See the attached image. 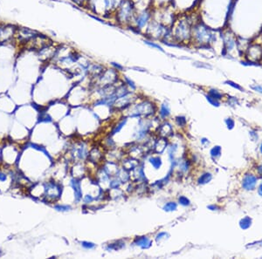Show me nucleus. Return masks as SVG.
Masks as SVG:
<instances>
[{
    "label": "nucleus",
    "mask_w": 262,
    "mask_h": 259,
    "mask_svg": "<svg viewBox=\"0 0 262 259\" xmlns=\"http://www.w3.org/2000/svg\"><path fill=\"white\" fill-rule=\"evenodd\" d=\"M200 19L199 15L194 12L190 13V12H185L178 13L171 25L173 40L182 46H190L192 27Z\"/></svg>",
    "instance_id": "obj_1"
},
{
    "label": "nucleus",
    "mask_w": 262,
    "mask_h": 259,
    "mask_svg": "<svg viewBox=\"0 0 262 259\" xmlns=\"http://www.w3.org/2000/svg\"><path fill=\"white\" fill-rule=\"evenodd\" d=\"M219 38V31L215 30L202 20L198 21L192 27L191 39L190 46L195 47L196 49L211 47Z\"/></svg>",
    "instance_id": "obj_2"
},
{
    "label": "nucleus",
    "mask_w": 262,
    "mask_h": 259,
    "mask_svg": "<svg viewBox=\"0 0 262 259\" xmlns=\"http://www.w3.org/2000/svg\"><path fill=\"white\" fill-rule=\"evenodd\" d=\"M145 38L152 39L155 41H159L162 44L174 41L172 37L171 26L165 25L155 19H152L147 29L143 32Z\"/></svg>",
    "instance_id": "obj_3"
},
{
    "label": "nucleus",
    "mask_w": 262,
    "mask_h": 259,
    "mask_svg": "<svg viewBox=\"0 0 262 259\" xmlns=\"http://www.w3.org/2000/svg\"><path fill=\"white\" fill-rule=\"evenodd\" d=\"M136 13V10L133 0H124L113 14V17L118 25L128 28L134 20Z\"/></svg>",
    "instance_id": "obj_4"
},
{
    "label": "nucleus",
    "mask_w": 262,
    "mask_h": 259,
    "mask_svg": "<svg viewBox=\"0 0 262 259\" xmlns=\"http://www.w3.org/2000/svg\"><path fill=\"white\" fill-rule=\"evenodd\" d=\"M219 35L223 46V55L234 57L236 54H240L238 47V35L231 28H222L219 31Z\"/></svg>",
    "instance_id": "obj_5"
},
{
    "label": "nucleus",
    "mask_w": 262,
    "mask_h": 259,
    "mask_svg": "<svg viewBox=\"0 0 262 259\" xmlns=\"http://www.w3.org/2000/svg\"><path fill=\"white\" fill-rule=\"evenodd\" d=\"M153 9L154 7L150 9H146L143 11L136 12L134 20L128 28H131L132 30L138 33L143 34V32L147 29L148 25L153 19Z\"/></svg>",
    "instance_id": "obj_6"
},
{
    "label": "nucleus",
    "mask_w": 262,
    "mask_h": 259,
    "mask_svg": "<svg viewBox=\"0 0 262 259\" xmlns=\"http://www.w3.org/2000/svg\"><path fill=\"white\" fill-rule=\"evenodd\" d=\"M243 56L250 64L261 63L262 60V42L251 41Z\"/></svg>",
    "instance_id": "obj_7"
},
{
    "label": "nucleus",
    "mask_w": 262,
    "mask_h": 259,
    "mask_svg": "<svg viewBox=\"0 0 262 259\" xmlns=\"http://www.w3.org/2000/svg\"><path fill=\"white\" fill-rule=\"evenodd\" d=\"M118 71L112 68L105 69L99 76L97 77L99 85L101 86H107L113 85L118 80Z\"/></svg>",
    "instance_id": "obj_8"
},
{
    "label": "nucleus",
    "mask_w": 262,
    "mask_h": 259,
    "mask_svg": "<svg viewBox=\"0 0 262 259\" xmlns=\"http://www.w3.org/2000/svg\"><path fill=\"white\" fill-rule=\"evenodd\" d=\"M45 191H46V197L53 199V200L58 198L61 194V187L57 183H53V182L46 183V186H45Z\"/></svg>",
    "instance_id": "obj_9"
},
{
    "label": "nucleus",
    "mask_w": 262,
    "mask_h": 259,
    "mask_svg": "<svg viewBox=\"0 0 262 259\" xmlns=\"http://www.w3.org/2000/svg\"><path fill=\"white\" fill-rule=\"evenodd\" d=\"M105 70L104 66L99 63H90L88 66V73L93 77L99 76Z\"/></svg>",
    "instance_id": "obj_10"
},
{
    "label": "nucleus",
    "mask_w": 262,
    "mask_h": 259,
    "mask_svg": "<svg viewBox=\"0 0 262 259\" xmlns=\"http://www.w3.org/2000/svg\"><path fill=\"white\" fill-rule=\"evenodd\" d=\"M71 186L74 190V196H75V201L80 202V199L82 198V191H81V187H80V182L77 179H73L71 181Z\"/></svg>",
    "instance_id": "obj_11"
},
{
    "label": "nucleus",
    "mask_w": 262,
    "mask_h": 259,
    "mask_svg": "<svg viewBox=\"0 0 262 259\" xmlns=\"http://www.w3.org/2000/svg\"><path fill=\"white\" fill-rule=\"evenodd\" d=\"M255 183H256L255 176H253L252 175H247V176L245 177V179H244L243 186L247 189H253L254 188V186H255Z\"/></svg>",
    "instance_id": "obj_12"
},
{
    "label": "nucleus",
    "mask_w": 262,
    "mask_h": 259,
    "mask_svg": "<svg viewBox=\"0 0 262 259\" xmlns=\"http://www.w3.org/2000/svg\"><path fill=\"white\" fill-rule=\"evenodd\" d=\"M135 244L137 246H140L142 249H148L150 247L151 242L150 241V239L147 236H141V237H137L136 239Z\"/></svg>",
    "instance_id": "obj_13"
},
{
    "label": "nucleus",
    "mask_w": 262,
    "mask_h": 259,
    "mask_svg": "<svg viewBox=\"0 0 262 259\" xmlns=\"http://www.w3.org/2000/svg\"><path fill=\"white\" fill-rule=\"evenodd\" d=\"M143 43H144L146 46H148L149 47L152 48V49H156V50H158V51H160V52H165L163 47L161 46L159 43H157V41H155V40H152V39H150L145 38V39H143Z\"/></svg>",
    "instance_id": "obj_14"
},
{
    "label": "nucleus",
    "mask_w": 262,
    "mask_h": 259,
    "mask_svg": "<svg viewBox=\"0 0 262 259\" xmlns=\"http://www.w3.org/2000/svg\"><path fill=\"white\" fill-rule=\"evenodd\" d=\"M150 162L152 164V166L155 169L160 168V167L162 166V161H161V158L160 157H151L150 159Z\"/></svg>",
    "instance_id": "obj_15"
},
{
    "label": "nucleus",
    "mask_w": 262,
    "mask_h": 259,
    "mask_svg": "<svg viewBox=\"0 0 262 259\" xmlns=\"http://www.w3.org/2000/svg\"><path fill=\"white\" fill-rule=\"evenodd\" d=\"M160 114L163 118H166L169 114H170V108L168 107L167 104L163 103L161 106V109H160Z\"/></svg>",
    "instance_id": "obj_16"
},
{
    "label": "nucleus",
    "mask_w": 262,
    "mask_h": 259,
    "mask_svg": "<svg viewBox=\"0 0 262 259\" xmlns=\"http://www.w3.org/2000/svg\"><path fill=\"white\" fill-rule=\"evenodd\" d=\"M124 84L128 87L131 88V90H136V86L135 82L131 79H129L128 76H124Z\"/></svg>",
    "instance_id": "obj_17"
},
{
    "label": "nucleus",
    "mask_w": 262,
    "mask_h": 259,
    "mask_svg": "<svg viewBox=\"0 0 262 259\" xmlns=\"http://www.w3.org/2000/svg\"><path fill=\"white\" fill-rule=\"evenodd\" d=\"M208 95H210L211 97L216 99L217 100H219L221 98H222V93L219 92L216 90V89H211L208 92Z\"/></svg>",
    "instance_id": "obj_18"
},
{
    "label": "nucleus",
    "mask_w": 262,
    "mask_h": 259,
    "mask_svg": "<svg viewBox=\"0 0 262 259\" xmlns=\"http://www.w3.org/2000/svg\"><path fill=\"white\" fill-rule=\"evenodd\" d=\"M163 210H164L165 211H173V210H177V203L172 202H168V203H166V204L164 205Z\"/></svg>",
    "instance_id": "obj_19"
},
{
    "label": "nucleus",
    "mask_w": 262,
    "mask_h": 259,
    "mask_svg": "<svg viewBox=\"0 0 262 259\" xmlns=\"http://www.w3.org/2000/svg\"><path fill=\"white\" fill-rule=\"evenodd\" d=\"M212 179V175L211 174H204L201 176L199 180V183L200 184H204V183H207L208 182H210Z\"/></svg>",
    "instance_id": "obj_20"
},
{
    "label": "nucleus",
    "mask_w": 262,
    "mask_h": 259,
    "mask_svg": "<svg viewBox=\"0 0 262 259\" xmlns=\"http://www.w3.org/2000/svg\"><path fill=\"white\" fill-rule=\"evenodd\" d=\"M54 209L58 211H68L71 210V207L68 205H55Z\"/></svg>",
    "instance_id": "obj_21"
},
{
    "label": "nucleus",
    "mask_w": 262,
    "mask_h": 259,
    "mask_svg": "<svg viewBox=\"0 0 262 259\" xmlns=\"http://www.w3.org/2000/svg\"><path fill=\"white\" fill-rule=\"evenodd\" d=\"M206 99H207V100H208L212 106H215V107H218V106H219V101H218L217 100H216V99L211 97L210 95H206Z\"/></svg>",
    "instance_id": "obj_22"
},
{
    "label": "nucleus",
    "mask_w": 262,
    "mask_h": 259,
    "mask_svg": "<svg viewBox=\"0 0 262 259\" xmlns=\"http://www.w3.org/2000/svg\"><path fill=\"white\" fill-rule=\"evenodd\" d=\"M110 65H112V67L114 69H115L117 71H123L124 69L123 65H120L119 63H116V62H111Z\"/></svg>",
    "instance_id": "obj_23"
},
{
    "label": "nucleus",
    "mask_w": 262,
    "mask_h": 259,
    "mask_svg": "<svg viewBox=\"0 0 262 259\" xmlns=\"http://www.w3.org/2000/svg\"><path fill=\"white\" fill-rule=\"evenodd\" d=\"M250 223H251V220L247 217V218H245L242 222H241V224H240V226H241V228H243V229H247L248 228L249 226H250Z\"/></svg>",
    "instance_id": "obj_24"
},
{
    "label": "nucleus",
    "mask_w": 262,
    "mask_h": 259,
    "mask_svg": "<svg viewBox=\"0 0 262 259\" xmlns=\"http://www.w3.org/2000/svg\"><path fill=\"white\" fill-rule=\"evenodd\" d=\"M220 152H221V148H220V147H215V148H213L212 149L211 154H212V156H217V155L220 154Z\"/></svg>",
    "instance_id": "obj_25"
},
{
    "label": "nucleus",
    "mask_w": 262,
    "mask_h": 259,
    "mask_svg": "<svg viewBox=\"0 0 262 259\" xmlns=\"http://www.w3.org/2000/svg\"><path fill=\"white\" fill-rule=\"evenodd\" d=\"M179 203L184 205V206H188L190 204V201L185 196H181V197H179Z\"/></svg>",
    "instance_id": "obj_26"
},
{
    "label": "nucleus",
    "mask_w": 262,
    "mask_h": 259,
    "mask_svg": "<svg viewBox=\"0 0 262 259\" xmlns=\"http://www.w3.org/2000/svg\"><path fill=\"white\" fill-rule=\"evenodd\" d=\"M81 245H82V247H84L85 249H93V248H94V246H95L93 243H90V242H82V243H81Z\"/></svg>",
    "instance_id": "obj_27"
},
{
    "label": "nucleus",
    "mask_w": 262,
    "mask_h": 259,
    "mask_svg": "<svg viewBox=\"0 0 262 259\" xmlns=\"http://www.w3.org/2000/svg\"><path fill=\"white\" fill-rule=\"evenodd\" d=\"M125 123H126V120H125V121H123L121 122V123H120V124H119V125L116 127V128H115V129L113 131V135H114V134H115V133H117V132H119V131H120V130L123 128V127L124 125H125Z\"/></svg>",
    "instance_id": "obj_28"
},
{
    "label": "nucleus",
    "mask_w": 262,
    "mask_h": 259,
    "mask_svg": "<svg viewBox=\"0 0 262 259\" xmlns=\"http://www.w3.org/2000/svg\"><path fill=\"white\" fill-rule=\"evenodd\" d=\"M177 122L179 126H185V123H186V120H185V117H177Z\"/></svg>",
    "instance_id": "obj_29"
},
{
    "label": "nucleus",
    "mask_w": 262,
    "mask_h": 259,
    "mask_svg": "<svg viewBox=\"0 0 262 259\" xmlns=\"http://www.w3.org/2000/svg\"><path fill=\"white\" fill-rule=\"evenodd\" d=\"M74 2H75L77 4L80 5V6H84L86 7L87 5V3H88V0H73Z\"/></svg>",
    "instance_id": "obj_30"
},
{
    "label": "nucleus",
    "mask_w": 262,
    "mask_h": 259,
    "mask_svg": "<svg viewBox=\"0 0 262 259\" xmlns=\"http://www.w3.org/2000/svg\"><path fill=\"white\" fill-rule=\"evenodd\" d=\"M226 83H227L228 85H230V86H231V87H232L236 88V89H239V90H242V88H241V87H239V85L235 84V83H234V82H232V81H230V80H229V81H227Z\"/></svg>",
    "instance_id": "obj_31"
},
{
    "label": "nucleus",
    "mask_w": 262,
    "mask_h": 259,
    "mask_svg": "<svg viewBox=\"0 0 262 259\" xmlns=\"http://www.w3.org/2000/svg\"><path fill=\"white\" fill-rule=\"evenodd\" d=\"M252 88L256 92H259L262 93V86L261 85H254V86H252Z\"/></svg>",
    "instance_id": "obj_32"
},
{
    "label": "nucleus",
    "mask_w": 262,
    "mask_h": 259,
    "mask_svg": "<svg viewBox=\"0 0 262 259\" xmlns=\"http://www.w3.org/2000/svg\"><path fill=\"white\" fill-rule=\"evenodd\" d=\"M194 65H197V66H199V67H204V68H208V67H210L209 65H204V63H203V62H195Z\"/></svg>",
    "instance_id": "obj_33"
},
{
    "label": "nucleus",
    "mask_w": 262,
    "mask_h": 259,
    "mask_svg": "<svg viewBox=\"0 0 262 259\" xmlns=\"http://www.w3.org/2000/svg\"><path fill=\"white\" fill-rule=\"evenodd\" d=\"M167 236V233H166V232H161V233H159V234L156 236L155 240H156V241H159V240H161V239L163 238V236Z\"/></svg>",
    "instance_id": "obj_34"
},
{
    "label": "nucleus",
    "mask_w": 262,
    "mask_h": 259,
    "mask_svg": "<svg viewBox=\"0 0 262 259\" xmlns=\"http://www.w3.org/2000/svg\"><path fill=\"white\" fill-rule=\"evenodd\" d=\"M93 200V198L91 196H88H88H86L84 197V202H85L86 203L91 202Z\"/></svg>",
    "instance_id": "obj_35"
},
{
    "label": "nucleus",
    "mask_w": 262,
    "mask_h": 259,
    "mask_svg": "<svg viewBox=\"0 0 262 259\" xmlns=\"http://www.w3.org/2000/svg\"><path fill=\"white\" fill-rule=\"evenodd\" d=\"M119 184H120V183H119L118 181H117V182H116V181H113V182L111 183V187H112L113 188H117L119 187Z\"/></svg>",
    "instance_id": "obj_36"
},
{
    "label": "nucleus",
    "mask_w": 262,
    "mask_h": 259,
    "mask_svg": "<svg viewBox=\"0 0 262 259\" xmlns=\"http://www.w3.org/2000/svg\"><path fill=\"white\" fill-rule=\"evenodd\" d=\"M6 180V175L3 172H0V182H4Z\"/></svg>",
    "instance_id": "obj_37"
},
{
    "label": "nucleus",
    "mask_w": 262,
    "mask_h": 259,
    "mask_svg": "<svg viewBox=\"0 0 262 259\" xmlns=\"http://www.w3.org/2000/svg\"><path fill=\"white\" fill-rule=\"evenodd\" d=\"M226 123H227V125H228V127H229V126H230V127H233V121H231V119H229V120H227V121H226Z\"/></svg>",
    "instance_id": "obj_38"
},
{
    "label": "nucleus",
    "mask_w": 262,
    "mask_h": 259,
    "mask_svg": "<svg viewBox=\"0 0 262 259\" xmlns=\"http://www.w3.org/2000/svg\"><path fill=\"white\" fill-rule=\"evenodd\" d=\"M259 193H260V194H261V196H262V184H261V186L260 187V189H259Z\"/></svg>",
    "instance_id": "obj_39"
},
{
    "label": "nucleus",
    "mask_w": 262,
    "mask_h": 259,
    "mask_svg": "<svg viewBox=\"0 0 262 259\" xmlns=\"http://www.w3.org/2000/svg\"><path fill=\"white\" fill-rule=\"evenodd\" d=\"M259 171H260V172H261V173L262 174V167H261V168H259Z\"/></svg>",
    "instance_id": "obj_40"
},
{
    "label": "nucleus",
    "mask_w": 262,
    "mask_h": 259,
    "mask_svg": "<svg viewBox=\"0 0 262 259\" xmlns=\"http://www.w3.org/2000/svg\"><path fill=\"white\" fill-rule=\"evenodd\" d=\"M261 152H262V146H261Z\"/></svg>",
    "instance_id": "obj_41"
},
{
    "label": "nucleus",
    "mask_w": 262,
    "mask_h": 259,
    "mask_svg": "<svg viewBox=\"0 0 262 259\" xmlns=\"http://www.w3.org/2000/svg\"><path fill=\"white\" fill-rule=\"evenodd\" d=\"M0 256H1V251H0Z\"/></svg>",
    "instance_id": "obj_42"
},
{
    "label": "nucleus",
    "mask_w": 262,
    "mask_h": 259,
    "mask_svg": "<svg viewBox=\"0 0 262 259\" xmlns=\"http://www.w3.org/2000/svg\"><path fill=\"white\" fill-rule=\"evenodd\" d=\"M261 63H262V60H261Z\"/></svg>",
    "instance_id": "obj_43"
}]
</instances>
